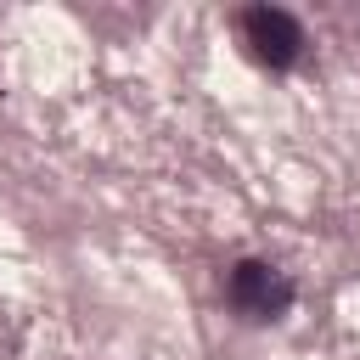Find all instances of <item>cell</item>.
<instances>
[{
	"mask_svg": "<svg viewBox=\"0 0 360 360\" xmlns=\"http://www.w3.org/2000/svg\"><path fill=\"white\" fill-rule=\"evenodd\" d=\"M225 298H231V309L248 315V321H281V315L292 309L298 287H292V276L276 270L270 259H236L231 276H225Z\"/></svg>",
	"mask_w": 360,
	"mask_h": 360,
	"instance_id": "6da1fadb",
	"label": "cell"
},
{
	"mask_svg": "<svg viewBox=\"0 0 360 360\" xmlns=\"http://www.w3.org/2000/svg\"><path fill=\"white\" fill-rule=\"evenodd\" d=\"M242 45L253 51V62L287 73V68L304 56V28H298V17L281 11V6H248V11H242Z\"/></svg>",
	"mask_w": 360,
	"mask_h": 360,
	"instance_id": "7a4b0ae2",
	"label": "cell"
}]
</instances>
